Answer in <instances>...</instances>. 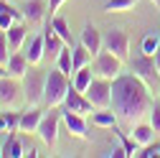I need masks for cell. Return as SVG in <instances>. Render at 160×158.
Returning a JSON list of instances; mask_svg holds the SVG:
<instances>
[{
	"label": "cell",
	"mask_w": 160,
	"mask_h": 158,
	"mask_svg": "<svg viewBox=\"0 0 160 158\" xmlns=\"http://www.w3.org/2000/svg\"><path fill=\"white\" fill-rule=\"evenodd\" d=\"M112 110L125 125H137L142 123L152 110V94L150 87L137 79L132 71L130 74H119L112 82Z\"/></svg>",
	"instance_id": "1"
},
{
	"label": "cell",
	"mask_w": 160,
	"mask_h": 158,
	"mask_svg": "<svg viewBox=\"0 0 160 158\" xmlns=\"http://www.w3.org/2000/svg\"><path fill=\"white\" fill-rule=\"evenodd\" d=\"M71 76H66L61 69H51L46 74V92H43V107H64L66 102V94L71 89V82H69Z\"/></svg>",
	"instance_id": "2"
},
{
	"label": "cell",
	"mask_w": 160,
	"mask_h": 158,
	"mask_svg": "<svg viewBox=\"0 0 160 158\" xmlns=\"http://www.w3.org/2000/svg\"><path fill=\"white\" fill-rule=\"evenodd\" d=\"M127 64H130V71L137 79H142L150 89H160V71L155 66V56H150V54H145L140 49L137 54H132L127 59Z\"/></svg>",
	"instance_id": "3"
},
{
	"label": "cell",
	"mask_w": 160,
	"mask_h": 158,
	"mask_svg": "<svg viewBox=\"0 0 160 158\" xmlns=\"http://www.w3.org/2000/svg\"><path fill=\"white\" fill-rule=\"evenodd\" d=\"M21 84H23V94H26V105L28 107L43 105V92H46V74L43 71L31 66L26 71V76L21 79Z\"/></svg>",
	"instance_id": "4"
},
{
	"label": "cell",
	"mask_w": 160,
	"mask_h": 158,
	"mask_svg": "<svg viewBox=\"0 0 160 158\" xmlns=\"http://www.w3.org/2000/svg\"><path fill=\"white\" fill-rule=\"evenodd\" d=\"M61 120H64V110L61 107H48L41 125H38V138L51 150H56V145H58V125H61Z\"/></svg>",
	"instance_id": "5"
},
{
	"label": "cell",
	"mask_w": 160,
	"mask_h": 158,
	"mask_svg": "<svg viewBox=\"0 0 160 158\" xmlns=\"http://www.w3.org/2000/svg\"><path fill=\"white\" fill-rule=\"evenodd\" d=\"M18 82L21 79H13V76L0 79V107L21 110V105L26 102V94H23V84H18Z\"/></svg>",
	"instance_id": "6"
},
{
	"label": "cell",
	"mask_w": 160,
	"mask_h": 158,
	"mask_svg": "<svg viewBox=\"0 0 160 158\" xmlns=\"http://www.w3.org/2000/svg\"><path fill=\"white\" fill-rule=\"evenodd\" d=\"M122 59L119 56H114L112 51H107V49H102L97 56H94V61H92V66H94V74L97 76H104V79H114L122 74Z\"/></svg>",
	"instance_id": "7"
},
{
	"label": "cell",
	"mask_w": 160,
	"mask_h": 158,
	"mask_svg": "<svg viewBox=\"0 0 160 158\" xmlns=\"http://www.w3.org/2000/svg\"><path fill=\"white\" fill-rule=\"evenodd\" d=\"M84 94L89 97V102H92L97 110H107V107H112V79L94 76V82L89 84V89H87Z\"/></svg>",
	"instance_id": "8"
},
{
	"label": "cell",
	"mask_w": 160,
	"mask_h": 158,
	"mask_svg": "<svg viewBox=\"0 0 160 158\" xmlns=\"http://www.w3.org/2000/svg\"><path fill=\"white\" fill-rule=\"evenodd\" d=\"M104 49L107 51H112L114 56H119L122 61H127L130 59V36H127V31H122V28H109L107 33H104Z\"/></svg>",
	"instance_id": "9"
},
{
	"label": "cell",
	"mask_w": 160,
	"mask_h": 158,
	"mask_svg": "<svg viewBox=\"0 0 160 158\" xmlns=\"http://www.w3.org/2000/svg\"><path fill=\"white\" fill-rule=\"evenodd\" d=\"M64 110H71V112H79V115L89 117L97 107L89 102V97H87L84 92H79V89L71 84V89H69V94H66V102H64Z\"/></svg>",
	"instance_id": "10"
},
{
	"label": "cell",
	"mask_w": 160,
	"mask_h": 158,
	"mask_svg": "<svg viewBox=\"0 0 160 158\" xmlns=\"http://www.w3.org/2000/svg\"><path fill=\"white\" fill-rule=\"evenodd\" d=\"M43 44H46V59H48V61H53V64H56L58 54L64 51V46H69L64 38L53 31V26H51L48 18H46V28H43Z\"/></svg>",
	"instance_id": "11"
},
{
	"label": "cell",
	"mask_w": 160,
	"mask_h": 158,
	"mask_svg": "<svg viewBox=\"0 0 160 158\" xmlns=\"http://www.w3.org/2000/svg\"><path fill=\"white\" fill-rule=\"evenodd\" d=\"M64 125H66V130L74 138H79V140H89V125H87V117L84 115L64 110Z\"/></svg>",
	"instance_id": "12"
},
{
	"label": "cell",
	"mask_w": 160,
	"mask_h": 158,
	"mask_svg": "<svg viewBox=\"0 0 160 158\" xmlns=\"http://www.w3.org/2000/svg\"><path fill=\"white\" fill-rule=\"evenodd\" d=\"M23 54L28 56V61H31V66H38L46 59V44H43V33L41 36H33V38H28L26 41V46H23Z\"/></svg>",
	"instance_id": "13"
},
{
	"label": "cell",
	"mask_w": 160,
	"mask_h": 158,
	"mask_svg": "<svg viewBox=\"0 0 160 158\" xmlns=\"http://www.w3.org/2000/svg\"><path fill=\"white\" fill-rule=\"evenodd\" d=\"M5 69H8V76H13V79H23L26 71L31 69V61H28V56H26L23 51H13L10 59H8V64H5Z\"/></svg>",
	"instance_id": "14"
},
{
	"label": "cell",
	"mask_w": 160,
	"mask_h": 158,
	"mask_svg": "<svg viewBox=\"0 0 160 158\" xmlns=\"http://www.w3.org/2000/svg\"><path fill=\"white\" fill-rule=\"evenodd\" d=\"M21 10H23V18H26V23H31V26L41 23L43 18L48 15V5L43 3V0H28V3H26Z\"/></svg>",
	"instance_id": "15"
},
{
	"label": "cell",
	"mask_w": 160,
	"mask_h": 158,
	"mask_svg": "<svg viewBox=\"0 0 160 158\" xmlns=\"http://www.w3.org/2000/svg\"><path fill=\"white\" fill-rule=\"evenodd\" d=\"M46 110H41V105L38 107H28L23 115H21V133H38V125H41Z\"/></svg>",
	"instance_id": "16"
},
{
	"label": "cell",
	"mask_w": 160,
	"mask_h": 158,
	"mask_svg": "<svg viewBox=\"0 0 160 158\" xmlns=\"http://www.w3.org/2000/svg\"><path fill=\"white\" fill-rule=\"evenodd\" d=\"M102 41H104V36L99 33L92 23H87V26H84V31H82V44L89 49V54H92V56H97L99 51L104 49V44H102Z\"/></svg>",
	"instance_id": "17"
},
{
	"label": "cell",
	"mask_w": 160,
	"mask_h": 158,
	"mask_svg": "<svg viewBox=\"0 0 160 158\" xmlns=\"http://www.w3.org/2000/svg\"><path fill=\"white\" fill-rule=\"evenodd\" d=\"M8 33V44H10V51H23L26 41H28V28H26V21L23 23H15Z\"/></svg>",
	"instance_id": "18"
},
{
	"label": "cell",
	"mask_w": 160,
	"mask_h": 158,
	"mask_svg": "<svg viewBox=\"0 0 160 158\" xmlns=\"http://www.w3.org/2000/svg\"><path fill=\"white\" fill-rule=\"evenodd\" d=\"M130 133H132V138L142 145V148H148V145H152V138H155V128H152V123H137V125H132L130 128Z\"/></svg>",
	"instance_id": "19"
},
{
	"label": "cell",
	"mask_w": 160,
	"mask_h": 158,
	"mask_svg": "<svg viewBox=\"0 0 160 158\" xmlns=\"http://www.w3.org/2000/svg\"><path fill=\"white\" fill-rule=\"evenodd\" d=\"M117 112L112 110V107H107V110H97V112H92V125L94 128H109V130H114L117 128Z\"/></svg>",
	"instance_id": "20"
},
{
	"label": "cell",
	"mask_w": 160,
	"mask_h": 158,
	"mask_svg": "<svg viewBox=\"0 0 160 158\" xmlns=\"http://www.w3.org/2000/svg\"><path fill=\"white\" fill-rule=\"evenodd\" d=\"M94 76H97V74H94V66H92V64H87V66H82V69H76V71H74L71 84H74L79 92H87V89H89V84L94 82Z\"/></svg>",
	"instance_id": "21"
},
{
	"label": "cell",
	"mask_w": 160,
	"mask_h": 158,
	"mask_svg": "<svg viewBox=\"0 0 160 158\" xmlns=\"http://www.w3.org/2000/svg\"><path fill=\"white\" fill-rule=\"evenodd\" d=\"M26 153V145L21 143V138H18V133H8V140L3 145V155L5 158H21Z\"/></svg>",
	"instance_id": "22"
},
{
	"label": "cell",
	"mask_w": 160,
	"mask_h": 158,
	"mask_svg": "<svg viewBox=\"0 0 160 158\" xmlns=\"http://www.w3.org/2000/svg\"><path fill=\"white\" fill-rule=\"evenodd\" d=\"M56 66L61 69L66 76H74V46H64V51L58 54Z\"/></svg>",
	"instance_id": "23"
},
{
	"label": "cell",
	"mask_w": 160,
	"mask_h": 158,
	"mask_svg": "<svg viewBox=\"0 0 160 158\" xmlns=\"http://www.w3.org/2000/svg\"><path fill=\"white\" fill-rule=\"evenodd\" d=\"M48 21H51V26H53V31L64 38V41L69 44V46H74V41H71V31H69V23H66V18L64 15H48Z\"/></svg>",
	"instance_id": "24"
},
{
	"label": "cell",
	"mask_w": 160,
	"mask_h": 158,
	"mask_svg": "<svg viewBox=\"0 0 160 158\" xmlns=\"http://www.w3.org/2000/svg\"><path fill=\"white\" fill-rule=\"evenodd\" d=\"M137 5V0H107L104 3V10L107 13H127Z\"/></svg>",
	"instance_id": "25"
},
{
	"label": "cell",
	"mask_w": 160,
	"mask_h": 158,
	"mask_svg": "<svg viewBox=\"0 0 160 158\" xmlns=\"http://www.w3.org/2000/svg\"><path fill=\"white\" fill-rule=\"evenodd\" d=\"M21 110H5V130L8 133H21Z\"/></svg>",
	"instance_id": "26"
},
{
	"label": "cell",
	"mask_w": 160,
	"mask_h": 158,
	"mask_svg": "<svg viewBox=\"0 0 160 158\" xmlns=\"http://www.w3.org/2000/svg\"><path fill=\"white\" fill-rule=\"evenodd\" d=\"M140 49H142L145 54H150V56H152V54L160 49V36H158V33H148V36L142 38V46H140Z\"/></svg>",
	"instance_id": "27"
},
{
	"label": "cell",
	"mask_w": 160,
	"mask_h": 158,
	"mask_svg": "<svg viewBox=\"0 0 160 158\" xmlns=\"http://www.w3.org/2000/svg\"><path fill=\"white\" fill-rule=\"evenodd\" d=\"M10 44H8V33L5 31H0V64H8V59H10Z\"/></svg>",
	"instance_id": "28"
},
{
	"label": "cell",
	"mask_w": 160,
	"mask_h": 158,
	"mask_svg": "<svg viewBox=\"0 0 160 158\" xmlns=\"http://www.w3.org/2000/svg\"><path fill=\"white\" fill-rule=\"evenodd\" d=\"M150 123L155 128V133H160V100L152 102V110H150Z\"/></svg>",
	"instance_id": "29"
},
{
	"label": "cell",
	"mask_w": 160,
	"mask_h": 158,
	"mask_svg": "<svg viewBox=\"0 0 160 158\" xmlns=\"http://www.w3.org/2000/svg\"><path fill=\"white\" fill-rule=\"evenodd\" d=\"M64 3L66 0H48V15H58V10H61Z\"/></svg>",
	"instance_id": "30"
},
{
	"label": "cell",
	"mask_w": 160,
	"mask_h": 158,
	"mask_svg": "<svg viewBox=\"0 0 160 158\" xmlns=\"http://www.w3.org/2000/svg\"><path fill=\"white\" fill-rule=\"evenodd\" d=\"M112 158H127V148H125V145L114 148V150H112Z\"/></svg>",
	"instance_id": "31"
},
{
	"label": "cell",
	"mask_w": 160,
	"mask_h": 158,
	"mask_svg": "<svg viewBox=\"0 0 160 158\" xmlns=\"http://www.w3.org/2000/svg\"><path fill=\"white\" fill-rule=\"evenodd\" d=\"M0 133H8L5 130V112H0Z\"/></svg>",
	"instance_id": "32"
},
{
	"label": "cell",
	"mask_w": 160,
	"mask_h": 158,
	"mask_svg": "<svg viewBox=\"0 0 160 158\" xmlns=\"http://www.w3.org/2000/svg\"><path fill=\"white\" fill-rule=\"evenodd\" d=\"M152 56H155V66H158V71H160V49H158Z\"/></svg>",
	"instance_id": "33"
},
{
	"label": "cell",
	"mask_w": 160,
	"mask_h": 158,
	"mask_svg": "<svg viewBox=\"0 0 160 158\" xmlns=\"http://www.w3.org/2000/svg\"><path fill=\"white\" fill-rule=\"evenodd\" d=\"M3 76H8V69H5L3 64H0V79H3Z\"/></svg>",
	"instance_id": "34"
},
{
	"label": "cell",
	"mask_w": 160,
	"mask_h": 158,
	"mask_svg": "<svg viewBox=\"0 0 160 158\" xmlns=\"http://www.w3.org/2000/svg\"><path fill=\"white\" fill-rule=\"evenodd\" d=\"M150 3H152V5H158V8H160V0H150Z\"/></svg>",
	"instance_id": "35"
},
{
	"label": "cell",
	"mask_w": 160,
	"mask_h": 158,
	"mask_svg": "<svg viewBox=\"0 0 160 158\" xmlns=\"http://www.w3.org/2000/svg\"><path fill=\"white\" fill-rule=\"evenodd\" d=\"M0 155H3V148H0Z\"/></svg>",
	"instance_id": "36"
},
{
	"label": "cell",
	"mask_w": 160,
	"mask_h": 158,
	"mask_svg": "<svg viewBox=\"0 0 160 158\" xmlns=\"http://www.w3.org/2000/svg\"><path fill=\"white\" fill-rule=\"evenodd\" d=\"M158 94H160V89H158Z\"/></svg>",
	"instance_id": "37"
},
{
	"label": "cell",
	"mask_w": 160,
	"mask_h": 158,
	"mask_svg": "<svg viewBox=\"0 0 160 158\" xmlns=\"http://www.w3.org/2000/svg\"><path fill=\"white\" fill-rule=\"evenodd\" d=\"M0 31H3V28H0Z\"/></svg>",
	"instance_id": "38"
}]
</instances>
